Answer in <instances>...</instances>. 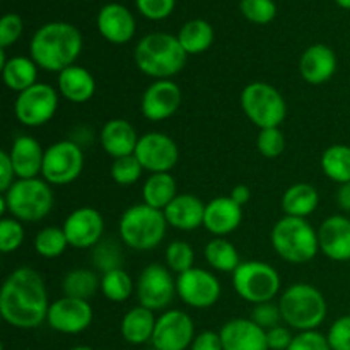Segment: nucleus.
<instances>
[{
  "label": "nucleus",
  "instance_id": "1",
  "mask_svg": "<svg viewBox=\"0 0 350 350\" xmlns=\"http://www.w3.org/2000/svg\"><path fill=\"white\" fill-rule=\"evenodd\" d=\"M50 301L44 279L31 267H19L5 277L0 289V317L10 327L33 330L46 321Z\"/></svg>",
  "mask_w": 350,
  "mask_h": 350
},
{
  "label": "nucleus",
  "instance_id": "2",
  "mask_svg": "<svg viewBox=\"0 0 350 350\" xmlns=\"http://www.w3.org/2000/svg\"><path fill=\"white\" fill-rule=\"evenodd\" d=\"M29 51L41 70L60 74L75 65L82 51V34L68 23H48L33 34Z\"/></svg>",
  "mask_w": 350,
  "mask_h": 350
},
{
  "label": "nucleus",
  "instance_id": "3",
  "mask_svg": "<svg viewBox=\"0 0 350 350\" xmlns=\"http://www.w3.org/2000/svg\"><path fill=\"white\" fill-rule=\"evenodd\" d=\"M187 51L178 36L170 33H150L144 36L135 46V64L147 77L171 79L180 74L187 64Z\"/></svg>",
  "mask_w": 350,
  "mask_h": 350
},
{
  "label": "nucleus",
  "instance_id": "4",
  "mask_svg": "<svg viewBox=\"0 0 350 350\" xmlns=\"http://www.w3.org/2000/svg\"><path fill=\"white\" fill-rule=\"evenodd\" d=\"M53 204V190L43 178L16 180L0 197V212L21 222H40L50 214Z\"/></svg>",
  "mask_w": 350,
  "mask_h": 350
},
{
  "label": "nucleus",
  "instance_id": "5",
  "mask_svg": "<svg viewBox=\"0 0 350 350\" xmlns=\"http://www.w3.org/2000/svg\"><path fill=\"white\" fill-rule=\"evenodd\" d=\"M282 321L299 332L317 330L327 318V299L317 287L297 282L287 287L279 299Z\"/></svg>",
  "mask_w": 350,
  "mask_h": 350
},
{
  "label": "nucleus",
  "instance_id": "6",
  "mask_svg": "<svg viewBox=\"0 0 350 350\" xmlns=\"http://www.w3.org/2000/svg\"><path fill=\"white\" fill-rule=\"evenodd\" d=\"M272 248L277 255L289 263H308L320 252L318 229L306 219L284 215L275 222L270 232Z\"/></svg>",
  "mask_w": 350,
  "mask_h": 350
},
{
  "label": "nucleus",
  "instance_id": "7",
  "mask_svg": "<svg viewBox=\"0 0 350 350\" xmlns=\"http://www.w3.org/2000/svg\"><path fill=\"white\" fill-rule=\"evenodd\" d=\"M122 243L137 252H150L164 241L167 221L163 211L142 204L126 208L118 222Z\"/></svg>",
  "mask_w": 350,
  "mask_h": 350
},
{
  "label": "nucleus",
  "instance_id": "8",
  "mask_svg": "<svg viewBox=\"0 0 350 350\" xmlns=\"http://www.w3.org/2000/svg\"><path fill=\"white\" fill-rule=\"evenodd\" d=\"M241 109L253 125L262 129L280 126L287 116V103L277 88L267 82H250L239 96Z\"/></svg>",
  "mask_w": 350,
  "mask_h": 350
},
{
  "label": "nucleus",
  "instance_id": "9",
  "mask_svg": "<svg viewBox=\"0 0 350 350\" xmlns=\"http://www.w3.org/2000/svg\"><path fill=\"white\" fill-rule=\"evenodd\" d=\"M232 287L246 303H270L280 291V275L272 265L258 260L241 262L232 272Z\"/></svg>",
  "mask_w": 350,
  "mask_h": 350
},
{
  "label": "nucleus",
  "instance_id": "10",
  "mask_svg": "<svg viewBox=\"0 0 350 350\" xmlns=\"http://www.w3.org/2000/svg\"><path fill=\"white\" fill-rule=\"evenodd\" d=\"M84 170V150L74 140H58L44 149L43 171L44 181L55 187L70 185Z\"/></svg>",
  "mask_w": 350,
  "mask_h": 350
},
{
  "label": "nucleus",
  "instance_id": "11",
  "mask_svg": "<svg viewBox=\"0 0 350 350\" xmlns=\"http://www.w3.org/2000/svg\"><path fill=\"white\" fill-rule=\"evenodd\" d=\"M58 109V91L50 84L36 82L26 91L19 92L14 103V113L21 125L38 129L50 122Z\"/></svg>",
  "mask_w": 350,
  "mask_h": 350
},
{
  "label": "nucleus",
  "instance_id": "12",
  "mask_svg": "<svg viewBox=\"0 0 350 350\" xmlns=\"http://www.w3.org/2000/svg\"><path fill=\"white\" fill-rule=\"evenodd\" d=\"M135 294L140 306L159 311L170 306L176 296V280L171 270L159 263H150L140 272L135 284Z\"/></svg>",
  "mask_w": 350,
  "mask_h": 350
},
{
  "label": "nucleus",
  "instance_id": "13",
  "mask_svg": "<svg viewBox=\"0 0 350 350\" xmlns=\"http://www.w3.org/2000/svg\"><path fill=\"white\" fill-rule=\"evenodd\" d=\"M176 293L187 306L207 310L221 299L222 287L214 273L200 267H193L178 275Z\"/></svg>",
  "mask_w": 350,
  "mask_h": 350
},
{
  "label": "nucleus",
  "instance_id": "14",
  "mask_svg": "<svg viewBox=\"0 0 350 350\" xmlns=\"http://www.w3.org/2000/svg\"><path fill=\"white\" fill-rule=\"evenodd\" d=\"M133 156L142 164L144 171L171 173L180 161V149L174 139L163 132H147L140 135Z\"/></svg>",
  "mask_w": 350,
  "mask_h": 350
},
{
  "label": "nucleus",
  "instance_id": "15",
  "mask_svg": "<svg viewBox=\"0 0 350 350\" xmlns=\"http://www.w3.org/2000/svg\"><path fill=\"white\" fill-rule=\"evenodd\" d=\"M195 337V323L190 314L181 310H170L157 318L150 344L156 350H187L191 347Z\"/></svg>",
  "mask_w": 350,
  "mask_h": 350
},
{
  "label": "nucleus",
  "instance_id": "16",
  "mask_svg": "<svg viewBox=\"0 0 350 350\" xmlns=\"http://www.w3.org/2000/svg\"><path fill=\"white\" fill-rule=\"evenodd\" d=\"M94 320V311L89 301L60 297L50 304L46 323L51 330L65 335H77L88 330Z\"/></svg>",
  "mask_w": 350,
  "mask_h": 350
},
{
  "label": "nucleus",
  "instance_id": "17",
  "mask_svg": "<svg viewBox=\"0 0 350 350\" xmlns=\"http://www.w3.org/2000/svg\"><path fill=\"white\" fill-rule=\"evenodd\" d=\"M64 231L68 246L75 250H92L105 234V219L92 207H79L67 215Z\"/></svg>",
  "mask_w": 350,
  "mask_h": 350
},
{
  "label": "nucleus",
  "instance_id": "18",
  "mask_svg": "<svg viewBox=\"0 0 350 350\" xmlns=\"http://www.w3.org/2000/svg\"><path fill=\"white\" fill-rule=\"evenodd\" d=\"M181 106V88L170 79L154 81L144 91L140 109L149 122H163L171 118Z\"/></svg>",
  "mask_w": 350,
  "mask_h": 350
},
{
  "label": "nucleus",
  "instance_id": "19",
  "mask_svg": "<svg viewBox=\"0 0 350 350\" xmlns=\"http://www.w3.org/2000/svg\"><path fill=\"white\" fill-rule=\"evenodd\" d=\"M221 342L224 350H269L267 330L253 320L234 318L222 325Z\"/></svg>",
  "mask_w": 350,
  "mask_h": 350
},
{
  "label": "nucleus",
  "instance_id": "20",
  "mask_svg": "<svg viewBox=\"0 0 350 350\" xmlns=\"http://www.w3.org/2000/svg\"><path fill=\"white\" fill-rule=\"evenodd\" d=\"M320 252L334 262L350 260V219L344 215H332L318 228Z\"/></svg>",
  "mask_w": 350,
  "mask_h": 350
},
{
  "label": "nucleus",
  "instance_id": "21",
  "mask_svg": "<svg viewBox=\"0 0 350 350\" xmlns=\"http://www.w3.org/2000/svg\"><path fill=\"white\" fill-rule=\"evenodd\" d=\"M243 222V207L231 197H215L205 204L204 228L215 238L232 234Z\"/></svg>",
  "mask_w": 350,
  "mask_h": 350
},
{
  "label": "nucleus",
  "instance_id": "22",
  "mask_svg": "<svg viewBox=\"0 0 350 350\" xmlns=\"http://www.w3.org/2000/svg\"><path fill=\"white\" fill-rule=\"evenodd\" d=\"M335 70H337V57L327 44H313L301 55L299 74L308 84H325L334 77Z\"/></svg>",
  "mask_w": 350,
  "mask_h": 350
},
{
  "label": "nucleus",
  "instance_id": "23",
  "mask_svg": "<svg viewBox=\"0 0 350 350\" xmlns=\"http://www.w3.org/2000/svg\"><path fill=\"white\" fill-rule=\"evenodd\" d=\"M98 29L109 43H129L135 34V19L126 7L108 3L98 14Z\"/></svg>",
  "mask_w": 350,
  "mask_h": 350
},
{
  "label": "nucleus",
  "instance_id": "24",
  "mask_svg": "<svg viewBox=\"0 0 350 350\" xmlns=\"http://www.w3.org/2000/svg\"><path fill=\"white\" fill-rule=\"evenodd\" d=\"M17 180L40 178L43 171L44 149L34 137L21 135L12 142L9 150Z\"/></svg>",
  "mask_w": 350,
  "mask_h": 350
},
{
  "label": "nucleus",
  "instance_id": "25",
  "mask_svg": "<svg viewBox=\"0 0 350 350\" xmlns=\"http://www.w3.org/2000/svg\"><path fill=\"white\" fill-rule=\"evenodd\" d=\"M139 139L140 137L137 135V130L133 129L132 123L123 118L108 120L99 133L103 150L113 159L132 156L135 152Z\"/></svg>",
  "mask_w": 350,
  "mask_h": 350
},
{
  "label": "nucleus",
  "instance_id": "26",
  "mask_svg": "<svg viewBox=\"0 0 350 350\" xmlns=\"http://www.w3.org/2000/svg\"><path fill=\"white\" fill-rule=\"evenodd\" d=\"M205 204L191 193H178V197L164 208L167 226L178 231H195L204 226Z\"/></svg>",
  "mask_w": 350,
  "mask_h": 350
},
{
  "label": "nucleus",
  "instance_id": "27",
  "mask_svg": "<svg viewBox=\"0 0 350 350\" xmlns=\"http://www.w3.org/2000/svg\"><path fill=\"white\" fill-rule=\"evenodd\" d=\"M57 88L62 98L75 105H82L96 94V79L88 68L72 65L58 74Z\"/></svg>",
  "mask_w": 350,
  "mask_h": 350
},
{
  "label": "nucleus",
  "instance_id": "28",
  "mask_svg": "<svg viewBox=\"0 0 350 350\" xmlns=\"http://www.w3.org/2000/svg\"><path fill=\"white\" fill-rule=\"evenodd\" d=\"M157 318L154 317V311L147 310L144 306H135L125 313L120 325L123 340L132 345H142L152 340L154 328H156Z\"/></svg>",
  "mask_w": 350,
  "mask_h": 350
},
{
  "label": "nucleus",
  "instance_id": "29",
  "mask_svg": "<svg viewBox=\"0 0 350 350\" xmlns=\"http://www.w3.org/2000/svg\"><path fill=\"white\" fill-rule=\"evenodd\" d=\"M320 204V195L318 190L310 183H296L291 185L282 195L280 207L284 214L291 217H303L313 214Z\"/></svg>",
  "mask_w": 350,
  "mask_h": 350
},
{
  "label": "nucleus",
  "instance_id": "30",
  "mask_svg": "<svg viewBox=\"0 0 350 350\" xmlns=\"http://www.w3.org/2000/svg\"><path fill=\"white\" fill-rule=\"evenodd\" d=\"M178 197L176 180L171 173H152L142 187V200L149 207L163 211Z\"/></svg>",
  "mask_w": 350,
  "mask_h": 350
},
{
  "label": "nucleus",
  "instance_id": "31",
  "mask_svg": "<svg viewBox=\"0 0 350 350\" xmlns=\"http://www.w3.org/2000/svg\"><path fill=\"white\" fill-rule=\"evenodd\" d=\"M38 65L33 58L12 57L2 67V81L10 91L23 92L38 82Z\"/></svg>",
  "mask_w": 350,
  "mask_h": 350
},
{
  "label": "nucleus",
  "instance_id": "32",
  "mask_svg": "<svg viewBox=\"0 0 350 350\" xmlns=\"http://www.w3.org/2000/svg\"><path fill=\"white\" fill-rule=\"evenodd\" d=\"M62 289L67 297L89 301L98 291H101V279L92 269H74L65 273Z\"/></svg>",
  "mask_w": 350,
  "mask_h": 350
},
{
  "label": "nucleus",
  "instance_id": "33",
  "mask_svg": "<svg viewBox=\"0 0 350 350\" xmlns=\"http://www.w3.org/2000/svg\"><path fill=\"white\" fill-rule=\"evenodd\" d=\"M181 46L187 55H200L211 48L214 41V29L204 19H191L178 33Z\"/></svg>",
  "mask_w": 350,
  "mask_h": 350
},
{
  "label": "nucleus",
  "instance_id": "34",
  "mask_svg": "<svg viewBox=\"0 0 350 350\" xmlns=\"http://www.w3.org/2000/svg\"><path fill=\"white\" fill-rule=\"evenodd\" d=\"M321 170L325 176L338 185L350 181V146L345 144H334L327 147L321 154Z\"/></svg>",
  "mask_w": 350,
  "mask_h": 350
},
{
  "label": "nucleus",
  "instance_id": "35",
  "mask_svg": "<svg viewBox=\"0 0 350 350\" xmlns=\"http://www.w3.org/2000/svg\"><path fill=\"white\" fill-rule=\"evenodd\" d=\"M205 260L217 272H234L239 265V253L236 246L226 238H214L205 245Z\"/></svg>",
  "mask_w": 350,
  "mask_h": 350
},
{
  "label": "nucleus",
  "instance_id": "36",
  "mask_svg": "<svg viewBox=\"0 0 350 350\" xmlns=\"http://www.w3.org/2000/svg\"><path fill=\"white\" fill-rule=\"evenodd\" d=\"M123 260L125 258H123L122 246L113 238H103L91 250L92 269L101 272V275L106 272H111V270L123 269Z\"/></svg>",
  "mask_w": 350,
  "mask_h": 350
},
{
  "label": "nucleus",
  "instance_id": "37",
  "mask_svg": "<svg viewBox=\"0 0 350 350\" xmlns=\"http://www.w3.org/2000/svg\"><path fill=\"white\" fill-rule=\"evenodd\" d=\"M101 293L111 303H125L135 293V284L129 272L116 269L101 275Z\"/></svg>",
  "mask_w": 350,
  "mask_h": 350
},
{
  "label": "nucleus",
  "instance_id": "38",
  "mask_svg": "<svg viewBox=\"0 0 350 350\" xmlns=\"http://www.w3.org/2000/svg\"><path fill=\"white\" fill-rule=\"evenodd\" d=\"M67 246L68 239L64 228H58V226H46L34 236V252L43 258H58L64 255Z\"/></svg>",
  "mask_w": 350,
  "mask_h": 350
},
{
  "label": "nucleus",
  "instance_id": "39",
  "mask_svg": "<svg viewBox=\"0 0 350 350\" xmlns=\"http://www.w3.org/2000/svg\"><path fill=\"white\" fill-rule=\"evenodd\" d=\"M166 267L174 273H183L187 270L193 269L195 263V252L191 245H188L183 239H176V241L170 243L166 248Z\"/></svg>",
  "mask_w": 350,
  "mask_h": 350
},
{
  "label": "nucleus",
  "instance_id": "40",
  "mask_svg": "<svg viewBox=\"0 0 350 350\" xmlns=\"http://www.w3.org/2000/svg\"><path fill=\"white\" fill-rule=\"evenodd\" d=\"M144 173L142 164L139 163L135 156H125L113 159L111 167H109V174H111L113 181L122 187H130V185L137 183Z\"/></svg>",
  "mask_w": 350,
  "mask_h": 350
},
{
  "label": "nucleus",
  "instance_id": "41",
  "mask_svg": "<svg viewBox=\"0 0 350 350\" xmlns=\"http://www.w3.org/2000/svg\"><path fill=\"white\" fill-rule=\"evenodd\" d=\"M256 149L267 159H275L286 150V135L280 126L262 129L256 137Z\"/></svg>",
  "mask_w": 350,
  "mask_h": 350
},
{
  "label": "nucleus",
  "instance_id": "42",
  "mask_svg": "<svg viewBox=\"0 0 350 350\" xmlns=\"http://www.w3.org/2000/svg\"><path fill=\"white\" fill-rule=\"evenodd\" d=\"M24 238L26 234H24L23 222L14 217H3L0 221V252H17L23 246Z\"/></svg>",
  "mask_w": 350,
  "mask_h": 350
},
{
  "label": "nucleus",
  "instance_id": "43",
  "mask_svg": "<svg viewBox=\"0 0 350 350\" xmlns=\"http://www.w3.org/2000/svg\"><path fill=\"white\" fill-rule=\"evenodd\" d=\"M243 16L255 24H267L275 17L277 7L273 0H241L239 2Z\"/></svg>",
  "mask_w": 350,
  "mask_h": 350
},
{
  "label": "nucleus",
  "instance_id": "44",
  "mask_svg": "<svg viewBox=\"0 0 350 350\" xmlns=\"http://www.w3.org/2000/svg\"><path fill=\"white\" fill-rule=\"evenodd\" d=\"M327 338L332 350H350V314L332 323Z\"/></svg>",
  "mask_w": 350,
  "mask_h": 350
},
{
  "label": "nucleus",
  "instance_id": "45",
  "mask_svg": "<svg viewBox=\"0 0 350 350\" xmlns=\"http://www.w3.org/2000/svg\"><path fill=\"white\" fill-rule=\"evenodd\" d=\"M287 350H332L328 344L327 335L320 334L318 330L299 332L291 342Z\"/></svg>",
  "mask_w": 350,
  "mask_h": 350
},
{
  "label": "nucleus",
  "instance_id": "46",
  "mask_svg": "<svg viewBox=\"0 0 350 350\" xmlns=\"http://www.w3.org/2000/svg\"><path fill=\"white\" fill-rule=\"evenodd\" d=\"M252 320L255 321L256 325H260L263 330H270V328L277 327V325H280V321H282L279 304H273L272 301H270V303L256 304V306L253 308Z\"/></svg>",
  "mask_w": 350,
  "mask_h": 350
},
{
  "label": "nucleus",
  "instance_id": "47",
  "mask_svg": "<svg viewBox=\"0 0 350 350\" xmlns=\"http://www.w3.org/2000/svg\"><path fill=\"white\" fill-rule=\"evenodd\" d=\"M21 34H23V19L14 12L5 14L0 21V48L5 50L19 40Z\"/></svg>",
  "mask_w": 350,
  "mask_h": 350
},
{
  "label": "nucleus",
  "instance_id": "48",
  "mask_svg": "<svg viewBox=\"0 0 350 350\" xmlns=\"http://www.w3.org/2000/svg\"><path fill=\"white\" fill-rule=\"evenodd\" d=\"M135 3L140 14L152 21L164 19L174 9V0H135Z\"/></svg>",
  "mask_w": 350,
  "mask_h": 350
},
{
  "label": "nucleus",
  "instance_id": "49",
  "mask_svg": "<svg viewBox=\"0 0 350 350\" xmlns=\"http://www.w3.org/2000/svg\"><path fill=\"white\" fill-rule=\"evenodd\" d=\"M293 335H291L289 328L277 325V327L267 330V344H269V350H287L289 349L291 342H293Z\"/></svg>",
  "mask_w": 350,
  "mask_h": 350
},
{
  "label": "nucleus",
  "instance_id": "50",
  "mask_svg": "<svg viewBox=\"0 0 350 350\" xmlns=\"http://www.w3.org/2000/svg\"><path fill=\"white\" fill-rule=\"evenodd\" d=\"M16 180L17 176L16 171H14L12 161H10L9 150H2L0 152V193H5Z\"/></svg>",
  "mask_w": 350,
  "mask_h": 350
},
{
  "label": "nucleus",
  "instance_id": "51",
  "mask_svg": "<svg viewBox=\"0 0 350 350\" xmlns=\"http://www.w3.org/2000/svg\"><path fill=\"white\" fill-rule=\"evenodd\" d=\"M190 350H224L222 349L221 335L217 332L205 330L195 337Z\"/></svg>",
  "mask_w": 350,
  "mask_h": 350
},
{
  "label": "nucleus",
  "instance_id": "52",
  "mask_svg": "<svg viewBox=\"0 0 350 350\" xmlns=\"http://www.w3.org/2000/svg\"><path fill=\"white\" fill-rule=\"evenodd\" d=\"M229 197H231L238 205L245 207L250 202V198H252V191H250V188L246 187V185H236L231 190V193H229Z\"/></svg>",
  "mask_w": 350,
  "mask_h": 350
},
{
  "label": "nucleus",
  "instance_id": "53",
  "mask_svg": "<svg viewBox=\"0 0 350 350\" xmlns=\"http://www.w3.org/2000/svg\"><path fill=\"white\" fill-rule=\"evenodd\" d=\"M337 204L342 211L350 212V181L349 183L340 185L337 191Z\"/></svg>",
  "mask_w": 350,
  "mask_h": 350
},
{
  "label": "nucleus",
  "instance_id": "54",
  "mask_svg": "<svg viewBox=\"0 0 350 350\" xmlns=\"http://www.w3.org/2000/svg\"><path fill=\"white\" fill-rule=\"evenodd\" d=\"M335 2L340 7H344V9H350V0H335Z\"/></svg>",
  "mask_w": 350,
  "mask_h": 350
},
{
  "label": "nucleus",
  "instance_id": "55",
  "mask_svg": "<svg viewBox=\"0 0 350 350\" xmlns=\"http://www.w3.org/2000/svg\"><path fill=\"white\" fill-rule=\"evenodd\" d=\"M68 350H94L92 347H88V345H77V347H72Z\"/></svg>",
  "mask_w": 350,
  "mask_h": 350
}]
</instances>
